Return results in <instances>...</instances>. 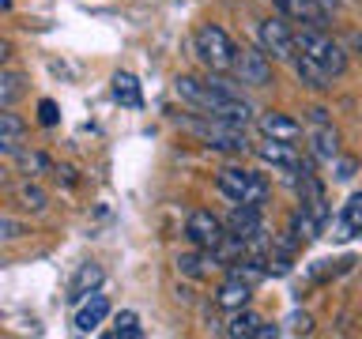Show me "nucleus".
Returning <instances> with one entry per match:
<instances>
[{
	"label": "nucleus",
	"mask_w": 362,
	"mask_h": 339,
	"mask_svg": "<svg viewBox=\"0 0 362 339\" xmlns=\"http://www.w3.org/2000/svg\"><path fill=\"white\" fill-rule=\"evenodd\" d=\"M174 95L185 102V106L208 113V117L234 121V124H249V121H253V106H249V102L238 95L230 83H223V79L177 76V79H174Z\"/></svg>",
	"instance_id": "obj_1"
},
{
	"label": "nucleus",
	"mask_w": 362,
	"mask_h": 339,
	"mask_svg": "<svg viewBox=\"0 0 362 339\" xmlns=\"http://www.w3.org/2000/svg\"><path fill=\"white\" fill-rule=\"evenodd\" d=\"M185 132H192L204 147L211 151H226V155H242L249 151V136H245V124H234V121H219V117H185Z\"/></svg>",
	"instance_id": "obj_2"
},
{
	"label": "nucleus",
	"mask_w": 362,
	"mask_h": 339,
	"mask_svg": "<svg viewBox=\"0 0 362 339\" xmlns=\"http://www.w3.org/2000/svg\"><path fill=\"white\" fill-rule=\"evenodd\" d=\"M294 42H298V53H305L310 61H317L332 79H339V76L347 72V53H344V45H339L336 38H328L325 27H302V23H298Z\"/></svg>",
	"instance_id": "obj_3"
},
{
	"label": "nucleus",
	"mask_w": 362,
	"mask_h": 339,
	"mask_svg": "<svg viewBox=\"0 0 362 339\" xmlns=\"http://www.w3.org/2000/svg\"><path fill=\"white\" fill-rule=\"evenodd\" d=\"M192 49H197L200 64L208 68V72H230L234 56H238V45L230 42V34H226L219 23H204V27H197V34H192Z\"/></svg>",
	"instance_id": "obj_4"
},
{
	"label": "nucleus",
	"mask_w": 362,
	"mask_h": 339,
	"mask_svg": "<svg viewBox=\"0 0 362 339\" xmlns=\"http://www.w3.org/2000/svg\"><path fill=\"white\" fill-rule=\"evenodd\" d=\"M215 185H219V192L230 203H264L268 200V181L253 174V170H245V166H223L219 170V177H215Z\"/></svg>",
	"instance_id": "obj_5"
},
{
	"label": "nucleus",
	"mask_w": 362,
	"mask_h": 339,
	"mask_svg": "<svg viewBox=\"0 0 362 339\" xmlns=\"http://www.w3.org/2000/svg\"><path fill=\"white\" fill-rule=\"evenodd\" d=\"M234 79L242 87H268L272 83V56L260 49H253V45H242V49H238V56H234Z\"/></svg>",
	"instance_id": "obj_6"
},
{
	"label": "nucleus",
	"mask_w": 362,
	"mask_h": 339,
	"mask_svg": "<svg viewBox=\"0 0 362 339\" xmlns=\"http://www.w3.org/2000/svg\"><path fill=\"white\" fill-rule=\"evenodd\" d=\"M257 42H260V49H264L272 61H294V53H298L294 30L283 19H264V23H260V27H257Z\"/></svg>",
	"instance_id": "obj_7"
},
{
	"label": "nucleus",
	"mask_w": 362,
	"mask_h": 339,
	"mask_svg": "<svg viewBox=\"0 0 362 339\" xmlns=\"http://www.w3.org/2000/svg\"><path fill=\"white\" fill-rule=\"evenodd\" d=\"M226 226L215 219L211 211H192L185 219V237L192 242V249H208V253H215L223 242H226Z\"/></svg>",
	"instance_id": "obj_8"
},
{
	"label": "nucleus",
	"mask_w": 362,
	"mask_h": 339,
	"mask_svg": "<svg viewBox=\"0 0 362 339\" xmlns=\"http://www.w3.org/2000/svg\"><path fill=\"white\" fill-rule=\"evenodd\" d=\"M253 155L264 166L283 170V174H298V170H302V155L294 151V143H287V140H272V136H264V140L253 147Z\"/></svg>",
	"instance_id": "obj_9"
},
{
	"label": "nucleus",
	"mask_w": 362,
	"mask_h": 339,
	"mask_svg": "<svg viewBox=\"0 0 362 339\" xmlns=\"http://www.w3.org/2000/svg\"><path fill=\"white\" fill-rule=\"evenodd\" d=\"M279 11L302 27H328L332 23V4L328 0H276Z\"/></svg>",
	"instance_id": "obj_10"
},
{
	"label": "nucleus",
	"mask_w": 362,
	"mask_h": 339,
	"mask_svg": "<svg viewBox=\"0 0 362 339\" xmlns=\"http://www.w3.org/2000/svg\"><path fill=\"white\" fill-rule=\"evenodd\" d=\"M294 189H298V208H305L313 215V219H328V200H325V185L317 181V174L310 166L298 170V177H294Z\"/></svg>",
	"instance_id": "obj_11"
},
{
	"label": "nucleus",
	"mask_w": 362,
	"mask_h": 339,
	"mask_svg": "<svg viewBox=\"0 0 362 339\" xmlns=\"http://www.w3.org/2000/svg\"><path fill=\"white\" fill-rule=\"evenodd\" d=\"M226 230L234 237H242V242H260L264 237V219H260V208L257 203H234L230 219H226Z\"/></svg>",
	"instance_id": "obj_12"
},
{
	"label": "nucleus",
	"mask_w": 362,
	"mask_h": 339,
	"mask_svg": "<svg viewBox=\"0 0 362 339\" xmlns=\"http://www.w3.org/2000/svg\"><path fill=\"white\" fill-rule=\"evenodd\" d=\"M310 151L317 158H325V162H332V158L339 155V132L332 121H310Z\"/></svg>",
	"instance_id": "obj_13"
},
{
	"label": "nucleus",
	"mask_w": 362,
	"mask_h": 339,
	"mask_svg": "<svg viewBox=\"0 0 362 339\" xmlns=\"http://www.w3.org/2000/svg\"><path fill=\"white\" fill-rule=\"evenodd\" d=\"M23 132H27L23 117L11 113V106H4V113H0V151H4L8 158H16L23 151Z\"/></svg>",
	"instance_id": "obj_14"
},
{
	"label": "nucleus",
	"mask_w": 362,
	"mask_h": 339,
	"mask_svg": "<svg viewBox=\"0 0 362 339\" xmlns=\"http://www.w3.org/2000/svg\"><path fill=\"white\" fill-rule=\"evenodd\" d=\"M257 124H260V132H264V136H272V140L294 143V140L302 136V124L294 121V117H287V113H276V109H272V113H260Z\"/></svg>",
	"instance_id": "obj_15"
},
{
	"label": "nucleus",
	"mask_w": 362,
	"mask_h": 339,
	"mask_svg": "<svg viewBox=\"0 0 362 339\" xmlns=\"http://www.w3.org/2000/svg\"><path fill=\"white\" fill-rule=\"evenodd\" d=\"M291 68H294V76H298L302 87H310V90H328V87H332V76H328L317 61H310L305 53H294Z\"/></svg>",
	"instance_id": "obj_16"
},
{
	"label": "nucleus",
	"mask_w": 362,
	"mask_h": 339,
	"mask_svg": "<svg viewBox=\"0 0 362 339\" xmlns=\"http://www.w3.org/2000/svg\"><path fill=\"white\" fill-rule=\"evenodd\" d=\"M106 316H110V298L95 290L83 305H79V313H76V332H95V328L106 321Z\"/></svg>",
	"instance_id": "obj_17"
},
{
	"label": "nucleus",
	"mask_w": 362,
	"mask_h": 339,
	"mask_svg": "<svg viewBox=\"0 0 362 339\" xmlns=\"http://www.w3.org/2000/svg\"><path fill=\"white\" fill-rule=\"evenodd\" d=\"M249 294H253V282H245L238 275H226V282L219 287V294H215V302H219L223 309H245Z\"/></svg>",
	"instance_id": "obj_18"
},
{
	"label": "nucleus",
	"mask_w": 362,
	"mask_h": 339,
	"mask_svg": "<svg viewBox=\"0 0 362 339\" xmlns=\"http://www.w3.org/2000/svg\"><path fill=\"white\" fill-rule=\"evenodd\" d=\"M98 282H102V268H98V264H79L72 287H68V302H83V298H90V294L98 290Z\"/></svg>",
	"instance_id": "obj_19"
},
{
	"label": "nucleus",
	"mask_w": 362,
	"mask_h": 339,
	"mask_svg": "<svg viewBox=\"0 0 362 339\" xmlns=\"http://www.w3.org/2000/svg\"><path fill=\"white\" fill-rule=\"evenodd\" d=\"M211 268H215V253H208V249L177 256V271H181V275H189V279H204Z\"/></svg>",
	"instance_id": "obj_20"
},
{
	"label": "nucleus",
	"mask_w": 362,
	"mask_h": 339,
	"mask_svg": "<svg viewBox=\"0 0 362 339\" xmlns=\"http://www.w3.org/2000/svg\"><path fill=\"white\" fill-rule=\"evenodd\" d=\"M321 226H325V222L313 219L305 208H298V211L291 215V237H294V242H313V237L321 234Z\"/></svg>",
	"instance_id": "obj_21"
},
{
	"label": "nucleus",
	"mask_w": 362,
	"mask_h": 339,
	"mask_svg": "<svg viewBox=\"0 0 362 339\" xmlns=\"http://www.w3.org/2000/svg\"><path fill=\"white\" fill-rule=\"evenodd\" d=\"M113 98L121 102V106H140V83H136V76L129 72H117L113 76Z\"/></svg>",
	"instance_id": "obj_22"
},
{
	"label": "nucleus",
	"mask_w": 362,
	"mask_h": 339,
	"mask_svg": "<svg viewBox=\"0 0 362 339\" xmlns=\"http://www.w3.org/2000/svg\"><path fill=\"white\" fill-rule=\"evenodd\" d=\"M260 324H264V321H260L257 313L238 309V316L230 321V328H226V335H230V339H253V335L260 332Z\"/></svg>",
	"instance_id": "obj_23"
},
{
	"label": "nucleus",
	"mask_w": 362,
	"mask_h": 339,
	"mask_svg": "<svg viewBox=\"0 0 362 339\" xmlns=\"http://www.w3.org/2000/svg\"><path fill=\"white\" fill-rule=\"evenodd\" d=\"M19 95H23V76L16 68H4L0 72V106H16Z\"/></svg>",
	"instance_id": "obj_24"
},
{
	"label": "nucleus",
	"mask_w": 362,
	"mask_h": 339,
	"mask_svg": "<svg viewBox=\"0 0 362 339\" xmlns=\"http://www.w3.org/2000/svg\"><path fill=\"white\" fill-rule=\"evenodd\" d=\"M344 230H351V234H358L362 230V192H351V200L344 203Z\"/></svg>",
	"instance_id": "obj_25"
},
{
	"label": "nucleus",
	"mask_w": 362,
	"mask_h": 339,
	"mask_svg": "<svg viewBox=\"0 0 362 339\" xmlns=\"http://www.w3.org/2000/svg\"><path fill=\"white\" fill-rule=\"evenodd\" d=\"M16 166L23 170V174H45V170H49V158H45L42 151H19Z\"/></svg>",
	"instance_id": "obj_26"
},
{
	"label": "nucleus",
	"mask_w": 362,
	"mask_h": 339,
	"mask_svg": "<svg viewBox=\"0 0 362 339\" xmlns=\"http://www.w3.org/2000/svg\"><path fill=\"white\" fill-rule=\"evenodd\" d=\"M144 328H140V316L136 313H121L117 316V328H113V339H140Z\"/></svg>",
	"instance_id": "obj_27"
},
{
	"label": "nucleus",
	"mask_w": 362,
	"mask_h": 339,
	"mask_svg": "<svg viewBox=\"0 0 362 339\" xmlns=\"http://www.w3.org/2000/svg\"><path fill=\"white\" fill-rule=\"evenodd\" d=\"M16 200H19L27 211H45V192H42L38 185H19Z\"/></svg>",
	"instance_id": "obj_28"
},
{
	"label": "nucleus",
	"mask_w": 362,
	"mask_h": 339,
	"mask_svg": "<svg viewBox=\"0 0 362 339\" xmlns=\"http://www.w3.org/2000/svg\"><path fill=\"white\" fill-rule=\"evenodd\" d=\"M332 174H336V181H351V177L358 174V158L336 155V158H332Z\"/></svg>",
	"instance_id": "obj_29"
},
{
	"label": "nucleus",
	"mask_w": 362,
	"mask_h": 339,
	"mask_svg": "<svg viewBox=\"0 0 362 339\" xmlns=\"http://www.w3.org/2000/svg\"><path fill=\"white\" fill-rule=\"evenodd\" d=\"M38 121L45 124V129H53V124L61 121V109H57L53 98H42V102H38Z\"/></svg>",
	"instance_id": "obj_30"
},
{
	"label": "nucleus",
	"mask_w": 362,
	"mask_h": 339,
	"mask_svg": "<svg viewBox=\"0 0 362 339\" xmlns=\"http://www.w3.org/2000/svg\"><path fill=\"white\" fill-rule=\"evenodd\" d=\"M19 234H23V226L11 219V215H4V219H0V237H4V242H16Z\"/></svg>",
	"instance_id": "obj_31"
},
{
	"label": "nucleus",
	"mask_w": 362,
	"mask_h": 339,
	"mask_svg": "<svg viewBox=\"0 0 362 339\" xmlns=\"http://www.w3.org/2000/svg\"><path fill=\"white\" fill-rule=\"evenodd\" d=\"M291 328H294V332H310V316H291Z\"/></svg>",
	"instance_id": "obj_32"
},
{
	"label": "nucleus",
	"mask_w": 362,
	"mask_h": 339,
	"mask_svg": "<svg viewBox=\"0 0 362 339\" xmlns=\"http://www.w3.org/2000/svg\"><path fill=\"white\" fill-rule=\"evenodd\" d=\"M272 335H279V328H276V324H260L257 339H272Z\"/></svg>",
	"instance_id": "obj_33"
}]
</instances>
